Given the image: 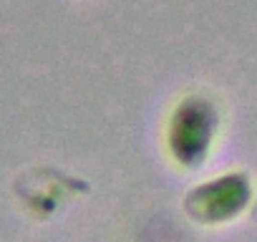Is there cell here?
<instances>
[{
	"instance_id": "cell-1",
	"label": "cell",
	"mask_w": 257,
	"mask_h": 242,
	"mask_svg": "<svg viewBox=\"0 0 257 242\" xmlns=\"http://www.w3.org/2000/svg\"><path fill=\"white\" fill-rule=\"evenodd\" d=\"M217 129V111L207 98H187L172 116L169 147L184 167H199Z\"/></svg>"
},
{
	"instance_id": "cell-2",
	"label": "cell",
	"mask_w": 257,
	"mask_h": 242,
	"mask_svg": "<svg viewBox=\"0 0 257 242\" xmlns=\"http://www.w3.org/2000/svg\"><path fill=\"white\" fill-rule=\"evenodd\" d=\"M249 194H252V189H249L247 177L229 174V177H222V179L197 187L187 197V212L204 224L227 222L247 207Z\"/></svg>"
}]
</instances>
